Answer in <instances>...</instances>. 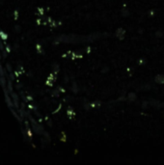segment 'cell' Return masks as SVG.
Masks as SVG:
<instances>
[{
  "label": "cell",
  "instance_id": "cell-1",
  "mask_svg": "<svg viewBox=\"0 0 164 165\" xmlns=\"http://www.w3.org/2000/svg\"><path fill=\"white\" fill-rule=\"evenodd\" d=\"M155 80L159 83H164V76L163 75H157L156 76Z\"/></svg>",
  "mask_w": 164,
  "mask_h": 165
}]
</instances>
